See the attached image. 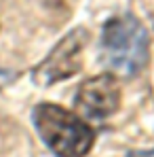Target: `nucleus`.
<instances>
[{"instance_id": "5", "label": "nucleus", "mask_w": 154, "mask_h": 157, "mask_svg": "<svg viewBox=\"0 0 154 157\" xmlns=\"http://www.w3.org/2000/svg\"><path fill=\"white\" fill-rule=\"evenodd\" d=\"M127 157H154V149H144V151H129Z\"/></svg>"}, {"instance_id": "2", "label": "nucleus", "mask_w": 154, "mask_h": 157, "mask_svg": "<svg viewBox=\"0 0 154 157\" xmlns=\"http://www.w3.org/2000/svg\"><path fill=\"white\" fill-rule=\"evenodd\" d=\"M32 123L45 147L57 157H84L95 140L93 130L76 113L59 104H36L32 110Z\"/></svg>"}, {"instance_id": "3", "label": "nucleus", "mask_w": 154, "mask_h": 157, "mask_svg": "<svg viewBox=\"0 0 154 157\" xmlns=\"http://www.w3.org/2000/svg\"><path fill=\"white\" fill-rule=\"evenodd\" d=\"M89 40H91V34L84 26L70 30L49 51V55L32 70V81L38 87H51L55 83L74 77L82 68V53Z\"/></svg>"}, {"instance_id": "4", "label": "nucleus", "mask_w": 154, "mask_h": 157, "mask_svg": "<svg viewBox=\"0 0 154 157\" xmlns=\"http://www.w3.org/2000/svg\"><path fill=\"white\" fill-rule=\"evenodd\" d=\"M120 83L110 72L84 78L76 89L74 106L89 119H106L120 106Z\"/></svg>"}, {"instance_id": "1", "label": "nucleus", "mask_w": 154, "mask_h": 157, "mask_svg": "<svg viewBox=\"0 0 154 157\" xmlns=\"http://www.w3.org/2000/svg\"><path fill=\"white\" fill-rule=\"evenodd\" d=\"M99 49L114 72L137 77L150 62V34L135 15H116L103 24Z\"/></svg>"}]
</instances>
